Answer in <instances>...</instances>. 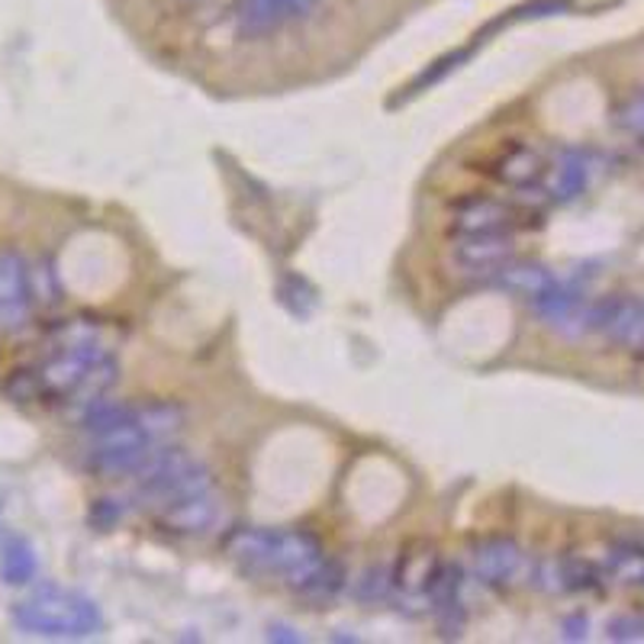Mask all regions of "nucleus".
Instances as JSON below:
<instances>
[{"label": "nucleus", "instance_id": "f257e3e1", "mask_svg": "<svg viewBox=\"0 0 644 644\" xmlns=\"http://www.w3.org/2000/svg\"><path fill=\"white\" fill-rule=\"evenodd\" d=\"M33 377L42 403L84 409L113 391L120 361L103 338H55V351L33 368Z\"/></svg>", "mask_w": 644, "mask_h": 644}, {"label": "nucleus", "instance_id": "f03ea898", "mask_svg": "<svg viewBox=\"0 0 644 644\" xmlns=\"http://www.w3.org/2000/svg\"><path fill=\"white\" fill-rule=\"evenodd\" d=\"M10 619L20 632L42 639H90L103 629V616L94 599L55 586L13 603Z\"/></svg>", "mask_w": 644, "mask_h": 644}, {"label": "nucleus", "instance_id": "7ed1b4c3", "mask_svg": "<svg viewBox=\"0 0 644 644\" xmlns=\"http://www.w3.org/2000/svg\"><path fill=\"white\" fill-rule=\"evenodd\" d=\"M207 486H216L210 468L203 461H197L194 455H187L184 448L171 445V442L159 445L136 474V493H139L143 503H149L152 512L168 506V503H174V499L200 493Z\"/></svg>", "mask_w": 644, "mask_h": 644}, {"label": "nucleus", "instance_id": "20e7f679", "mask_svg": "<svg viewBox=\"0 0 644 644\" xmlns=\"http://www.w3.org/2000/svg\"><path fill=\"white\" fill-rule=\"evenodd\" d=\"M159 445L143 432V425L129 412V419H123V422L94 435V442L87 448V471L103 478V481L136 478L139 468L149 461V455Z\"/></svg>", "mask_w": 644, "mask_h": 644}, {"label": "nucleus", "instance_id": "39448f33", "mask_svg": "<svg viewBox=\"0 0 644 644\" xmlns=\"http://www.w3.org/2000/svg\"><path fill=\"white\" fill-rule=\"evenodd\" d=\"M538 220L535 210L519 207L499 197H465L451 210V233L455 236H512L519 230H532Z\"/></svg>", "mask_w": 644, "mask_h": 644}, {"label": "nucleus", "instance_id": "423d86ee", "mask_svg": "<svg viewBox=\"0 0 644 644\" xmlns=\"http://www.w3.org/2000/svg\"><path fill=\"white\" fill-rule=\"evenodd\" d=\"M586 332H599L612 345L644 355V300L632 294H609L586 304Z\"/></svg>", "mask_w": 644, "mask_h": 644}, {"label": "nucleus", "instance_id": "0eeeda50", "mask_svg": "<svg viewBox=\"0 0 644 644\" xmlns=\"http://www.w3.org/2000/svg\"><path fill=\"white\" fill-rule=\"evenodd\" d=\"M325 561L320 538L304 529L274 532L271 529V552H268V577H281L294 590H300L313 570Z\"/></svg>", "mask_w": 644, "mask_h": 644}, {"label": "nucleus", "instance_id": "6e6552de", "mask_svg": "<svg viewBox=\"0 0 644 644\" xmlns=\"http://www.w3.org/2000/svg\"><path fill=\"white\" fill-rule=\"evenodd\" d=\"M33 274L20 251H0V335H20L33 320Z\"/></svg>", "mask_w": 644, "mask_h": 644}, {"label": "nucleus", "instance_id": "1a4fd4ad", "mask_svg": "<svg viewBox=\"0 0 644 644\" xmlns=\"http://www.w3.org/2000/svg\"><path fill=\"white\" fill-rule=\"evenodd\" d=\"M156 525L168 535H181V538H197L216 529L220 516H223V496L216 486H207L200 493H190L184 499H174L168 506H161L152 512Z\"/></svg>", "mask_w": 644, "mask_h": 644}, {"label": "nucleus", "instance_id": "9d476101", "mask_svg": "<svg viewBox=\"0 0 644 644\" xmlns=\"http://www.w3.org/2000/svg\"><path fill=\"white\" fill-rule=\"evenodd\" d=\"M442 567L438 548L432 542H409L403 545L400 561L391 570V590L400 593L406 606H429V590L435 583V573Z\"/></svg>", "mask_w": 644, "mask_h": 644}, {"label": "nucleus", "instance_id": "9b49d317", "mask_svg": "<svg viewBox=\"0 0 644 644\" xmlns=\"http://www.w3.org/2000/svg\"><path fill=\"white\" fill-rule=\"evenodd\" d=\"M471 561H474V577L493 590H509L522 577H529V570H532L522 545L506 535L478 542L471 552Z\"/></svg>", "mask_w": 644, "mask_h": 644}, {"label": "nucleus", "instance_id": "f8f14e48", "mask_svg": "<svg viewBox=\"0 0 644 644\" xmlns=\"http://www.w3.org/2000/svg\"><path fill=\"white\" fill-rule=\"evenodd\" d=\"M481 171L509 190L529 194L532 187H538L545 181L548 161L542 159V152L529 143H509V146H499L490 159L483 161Z\"/></svg>", "mask_w": 644, "mask_h": 644}, {"label": "nucleus", "instance_id": "ddd939ff", "mask_svg": "<svg viewBox=\"0 0 644 644\" xmlns=\"http://www.w3.org/2000/svg\"><path fill=\"white\" fill-rule=\"evenodd\" d=\"M529 577L545 593H590V590H599L606 580L603 567L583 555H561L552 561L535 564Z\"/></svg>", "mask_w": 644, "mask_h": 644}, {"label": "nucleus", "instance_id": "4468645a", "mask_svg": "<svg viewBox=\"0 0 644 644\" xmlns=\"http://www.w3.org/2000/svg\"><path fill=\"white\" fill-rule=\"evenodd\" d=\"M512 255H516L512 236H455L451 242V258L458 261V268L481 277H490Z\"/></svg>", "mask_w": 644, "mask_h": 644}, {"label": "nucleus", "instance_id": "2eb2a0df", "mask_svg": "<svg viewBox=\"0 0 644 644\" xmlns=\"http://www.w3.org/2000/svg\"><path fill=\"white\" fill-rule=\"evenodd\" d=\"M490 284H496L499 290L512 294V297H525V300H535L538 294H545L558 277L548 264L542 261H529V258H509L506 264H499L490 277Z\"/></svg>", "mask_w": 644, "mask_h": 644}, {"label": "nucleus", "instance_id": "dca6fc26", "mask_svg": "<svg viewBox=\"0 0 644 644\" xmlns=\"http://www.w3.org/2000/svg\"><path fill=\"white\" fill-rule=\"evenodd\" d=\"M133 416L143 425V432L156 442V445H168L187 422L184 406L171 400H152V403H133Z\"/></svg>", "mask_w": 644, "mask_h": 644}, {"label": "nucleus", "instance_id": "f3484780", "mask_svg": "<svg viewBox=\"0 0 644 644\" xmlns=\"http://www.w3.org/2000/svg\"><path fill=\"white\" fill-rule=\"evenodd\" d=\"M542 184H545V190H548V197L555 203H570V200H577L586 190V184H590V164H586V159L580 152H567L555 168L545 171V181Z\"/></svg>", "mask_w": 644, "mask_h": 644}, {"label": "nucleus", "instance_id": "a211bd4d", "mask_svg": "<svg viewBox=\"0 0 644 644\" xmlns=\"http://www.w3.org/2000/svg\"><path fill=\"white\" fill-rule=\"evenodd\" d=\"M281 0H239L236 7V29L242 39H261L281 26Z\"/></svg>", "mask_w": 644, "mask_h": 644}, {"label": "nucleus", "instance_id": "6ab92c4d", "mask_svg": "<svg viewBox=\"0 0 644 644\" xmlns=\"http://www.w3.org/2000/svg\"><path fill=\"white\" fill-rule=\"evenodd\" d=\"M603 573L626 586H644V548L635 542H619L606 552Z\"/></svg>", "mask_w": 644, "mask_h": 644}, {"label": "nucleus", "instance_id": "aec40b11", "mask_svg": "<svg viewBox=\"0 0 644 644\" xmlns=\"http://www.w3.org/2000/svg\"><path fill=\"white\" fill-rule=\"evenodd\" d=\"M36 570H39V561H36V552L26 538H10L0 552V580L7 586H26L36 580Z\"/></svg>", "mask_w": 644, "mask_h": 644}, {"label": "nucleus", "instance_id": "412c9836", "mask_svg": "<svg viewBox=\"0 0 644 644\" xmlns=\"http://www.w3.org/2000/svg\"><path fill=\"white\" fill-rule=\"evenodd\" d=\"M342 586H345V570H342V564L325 558V561L313 570V577H310L297 593L313 596V599H332Z\"/></svg>", "mask_w": 644, "mask_h": 644}, {"label": "nucleus", "instance_id": "4be33fe9", "mask_svg": "<svg viewBox=\"0 0 644 644\" xmlns=\"http://www.w3.org/2000/svg\"><path fill=\"white\" fill-rule=\"evenodd\" d=\"M471 52L474 49H458V52H448L445 59H438L435 65H429L419 78L412 81V87H409V94H419V90H425V87H432V84H438V81L445 78L448 72H455V69H461V62H468L471 59Z\"/></svg>", "mask_w": 644, "mask_h": 644}, {"label": "nucleus", "instance_id": "5701e85b", "mask_svg": "<svg viewBox=\"0 0 644 644\" xmlns=\"http://www.w3.org/2000/svg\"><path fill=\"white\" fill-rule=\"evenodd\" d=\"M387 593H391V570H384V567H368L355 580V596L364 599V603H377Z\"/></svg>", "mask_w": 644, "mask_h": 644}, {"label": "nucleus", "instance_id": "b1692460", "mask_svg": "<svg viewBox=\"0 0 644 644\" xmlns=\"http://www.w3.org/2000/svg\"><path fill=\"white\" fill-rule=\"evenodd\" d=\"M616 126L632 133V136H644V94L626 100L619 110H616Z\"/></svg>", "mask_w": 644, "mask_h": 644}, {"label": "nucleus", "instance_id": "393cba45", "mask_svg": "<svg viewBox=\"0 0 644 644\" xmlns=\"http://www.w3.org/2000/svg\"><path fill=\"white\" fill-rule=\"evenodd\" d=\"M606 639H612V642H642L644 619L642 616H616V619H609Z\"/></svg>", "mask_w": 644, "mask_h": 644}, {"label": "nucleus", "instance_id": "a878e982", "mask_svg": "<svg viewBox=\"0 0 644 644\" xmlns=\"http://www.w3.org/2000/svg\"><path fill=\"white\" fill-rule=\"evenodd\" d=\"M120 516H123V509H120L113 499H97L94 509H90V522H94L97 529H110Z\"/></svg>", "mask_w": 644, "mask_h": 644}, {"label": "nucleus", "instance_id": "bb28decb", "mask_svg": "<svg viewBox=\"0 0 644 644\" xmlns=\"http://www.w3.org/2000/svg\"><path fill=\"white\" fill-rule=\"evenodd\" d=\"M586 629H590V622H586L583 612H573V616L564 619V639L567 642H583L586 639Z\"/></svg>", "mask_w": 644, "mask_h": 644}, {"label": "nucleus", "instance_id": "cd10ccee", "mask_svg": "<svg viewBox=\"0 0 644 644\" xmlns=\"http://www.w3.org/2000/svg\"><path fill=\"white\" fill-rule=\"evenodd\" d=\"M317 3H320V0H281V13H284V20H300V16H307Z\"/></svg>", "mask_w": 644, "mask_h": 644}, {"label": "nucleus", "instance_id": "c85d7f7f", "mask_svg": "<svg viewBox=\"0 0 644 644\" xmlns=\"http://www.w3.org/2000/svg\"><path fill=\"white\" fill-rule=\"evenodd\" d=\"M268 639L271 642H304V635H297L290 626H271L268 629Z\"/></svg>", "mask_w": 644, "mask_h": 644}]
</instances>
